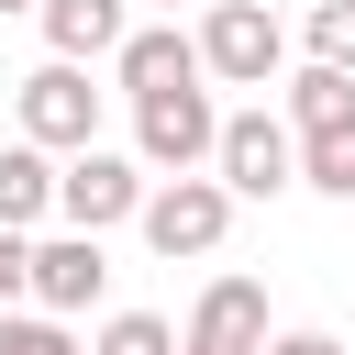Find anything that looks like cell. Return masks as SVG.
I'll return each mask as SVG.
<instances>
[{"label": "cell", "instance_id": "6da1fadb", "mask_svg": "<svg viewBox=\"0 0 355 355\" xmlns=\"http://www.w3.org/2000/svg\"><path fill=\"white\" fill-rule=\"evenodd\" d=\"M11 111H22V144H44V155H89V144H100V89H89V67H67V55H44V67L11 89Z\"/></svg>", "mask_w": 355, "mask_h": 355}, {"label": "cell", "instance_id": "7a4b0ae2", "mask_svg": "<svg viewBox=\"0 0 355 355\" xmlns=\"http://www.w3.org/2000/svg\"><path fill=\"white\" fill-rule=\"evenodd\" d=\"M144 200H155L144 155H111V144L67 155V178H55V222H67V233H111V222H144Z\"/></svg>", "mask_w": 355, "mask_h": 355}, {"label": "cell", "instance_id": "3957f363", "mask_svg": "<svg viewBox=\"0 0 355 355\" xmlns=\"http://www.w3.org/2000/svg\"><path fill=\"white\" fill-rule=\"evenodd\" d=\"M222 122H233V111H211V89L144 100V111H133V155H144L155 178H200V166H222Z\"/></svg>", "mask_w": 355, "mask_h": 355}, {"label": "cell", "instance_id": "277c9868", "mask_svg": "<svg viewBox=\"0 0 355 355\" xmlns=\"http://www.w3.org/2000/svg\"><path fill=\"white\" fill-rule=\"evenodd\" d=\"M277 55H288V33H277L266 0H211V22H200V67H211L222 89H266Z\"/></svg>", "mask_w": 355, "mask_h": 355}, {"label": "cell", "instance_id": "5b68a950", "mask_svg": "<svg viewBox=\"0 0 355 355\" xmlns=\"http://www.w3.org/2000/svg\"><path fill=\"white\" fill-rule=\"evenodd\" d=\"M222 233H233V189L222 178H155V200H144V244L178 266V255H222Z\"/></svg>", "mask_w": 355, "mask_h": 355}, {"label": "cell", "instance_id": "8992f818", "mask_svg": "<svg viewBox=\"0 0 355 355\" xmlns=\"http://www.w3.org/2000/svg\"><path fill=\"white\" fill-rule=\"evenodd\" d=\"M222 189H233V200L300 189V133H288L277 111H233V122H222Z\"/></svg>", "mask_w": 355, "mask_h": 355}, {"label": "cell", "instance_id": "52a82bcc", "mask_svg": "<svg viewBox=\"0 0 355 355\" xmlns=\"http://www.w3.org/2000/svg\"><path fill=\"white\" fill-rule=\"evenodd\" d=\"M111 78H122V100L144 111V100H178V89H200L211 67H200V33H178V22H133V44L111 55Z\"/></svg>", "mask_w": 355, "mask_h": 355}, {"label": "cell", "instance_id": "ba28073f", "mask_svg": "<svg viewBox=\"0 0 355 355\" xmlns=\"http://www.w3.org/2000/svg\"><path fill=\"white\" fill-rule=\"evenodd\" d=\"M178 344H211V355H266V344H277V333H266V288H255V277H211Z\"/></svg>", "mask_w": 355, "mask_h": 355}, {"label": "cell", "instance_id": "9c48e42d", "mask_svg": "<svg viewBox=\"0 0 355 355\" xmlns=\"http://www.w3.org/2000/svg\"><path fill=\"white\" fill-rule=\"evenodd\" d=\"M100 288H111V266H100V233H44V244H33V300H44V322L89 311Z\"/></svg>", "mask_w": 355, "mask_h": 355}, {"label": "cell", "instance_id": "30bf717a", "mask_svg": "<svg viewBox=\"0 0 355 355\" xmlns=\"http://www.w3.org/2000/svg\"><path fill=\"white\" fill-rule=\"evenodd\" d=\"M33 22H44V44H55L67 67H89V55H122V44H133V0H44Z\"/></svg>", "mask_w": 355, "mask_h": 355}, {"label": "cell", "instance_id": "8fae6325", "mask_svg": "<svg viewBox=\"0 0 355 355\" xmlns=\"http://www.w3.org/2000/svg\"><path fill=\"white\" fill-rule=\"evenodd\" d=\"M55 178H67V166H55L44 144H0V233H33V222L55 211Z\"/></svg>", "mask_w": 355, "mask_h": 355}, {"label": "cell", "instance_id": "7c38bea8", "mask_svg": "<svg viewBox=\"0 0 355 355\" xmlns=\"http://www.w3.org/2000/svg\"><path fill=\"white\" fill-rule=\"evenodd\" d=\"M355 122V78L344 67H300L288 78V133H344Z\"/></svg>", "mask_w": 355, "mask_h": 355}, {"label": "cell", "instance_id": "4fadbf2b", "mask_svg": "<svg viewBox=\"0 0 355 355\" xmlns=\"http://www.w3.org/2000/svg\"><path fill=\"white\" fill-rule=\"evenodd\" d=\"M300 189L355 200V122H344V133H300Z\"/></svg>", "mask_w": 355, "mask_h": 355}, {"label": "cell", "instance_id": "5bb4252c", "mask_svg": "<svg viewBox=\"0 0 355 355\" xmlns=\"http://www.w3.org/2000/svg\"><path fill=\"white\" fill-rule=\"evenodd\" d=\"M89 355H189V344H178V333H166V322H155V311H111V322H100V344H89Z\"/></svg>", "mask_w": 355, "mask_h": 355}, {"label": "cell", "instance_id": "9a60e30c", "mask_svg": "<svg viewBox=\"0 0 355 355\" xmlns=\"http://www.w3.org/2000/svg\"><path fill=\"white\" fill-rule=\"evenodd\" d=\"M311 67L355 78V0H311Z\"/></svg>", "mask_w": 355, "mask_h": 355}, {"label": "cell", "instance_id": "2e32d148", "mask_svg": "<svg viewBox=\"0 0 355 355\" xmlns=\"http://www.w3.org/2000/svg\"><path fill=\"white\" fill-rule=\"evenodd\" d=\"M0 355H78L55 322H22V311H0Z\"/></svg>", "mask_w": 355, "mask_h": 355}, {"label": "cell", "instance_id": "e0dca14e", "mask_svg": "<svg viewBox=\"0 0 355 355\" xmlns=\"http://www.w3.org/2000/svg\"><path fill=\"white\" fill-rule=\"evenodd\" d=\"M33 300V233H0V311Z\"/></svg>", "mask_w": 355, "mask_h": 355}, {"label": "cell", "instance_id": "ac0fdd59", "mask_svg": "<svg viewBox=\"0 0 355 355\" xmlns=\"http://www.w3.org/2000/svg\"><path fill=\"white\" fill-rule=\"evenodd\" d=\"M266 355H344V344H333V333H277Z\"/></svg>", "mask_w": 355, "mask_h": 355}, {"label": "cell", "instance_id": "d6986e66", "mask_svg": "<svg viewBox=\"0 0 355 355\" xmlns=\"http://www.w3.org/2000/svg\"><path fill=\"white\" fill-rule=\"evenodd\" d=\"M0 11H44V0H0Z\"/></svg>", "mask_w": 355, "mask_h": 355}, {"label": "cell", "instance_id": "ffe728a7", "mask_svg": "<svg viewBox=\"0 0 355 355\" xmlns=\"http://www.w3.org/2000/svg\"><path fill=\"white\" fill-rule=\"evenodd\" d=\"M155 11H178V0H155Z\"/></svg>", "mask_w": 355, "mask_h": 355}, {"label": "cell", "instance_id": "44dd1931", "mask_svg": "<svg viewBox=\"0 0 355 355\" xmlns=\"http://www.w3.org/2000/svg\"><path fill=\"white\" fill-rule=\"evenodd\" d=\"M189 355H211V344H189Z\"/></svg>", "mask_w": 355, "mask_h": 355}]
</instances>
